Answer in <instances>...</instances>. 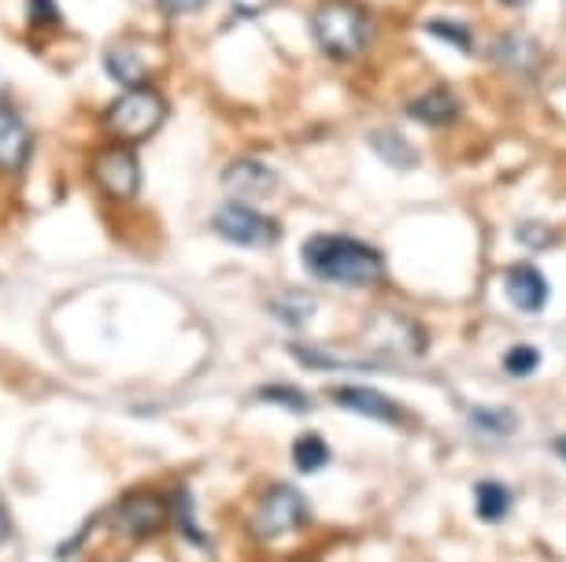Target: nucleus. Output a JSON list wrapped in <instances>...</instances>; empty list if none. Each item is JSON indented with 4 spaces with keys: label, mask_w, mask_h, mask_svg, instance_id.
I'll use <instances>...</instances> for the list:
<instances>
[{
    "label": "nucleus",
    "mask_w": 566,
    "mask_h": 562,
    "mask_svg": "<svg viewBox=\"0 0 566 562\" xmlns=\"http://www.w3.org/2000/svg\"><path fill=\"white\" fill-rule=\"evenodd\" d=\"M271 311L290 326H304L307 318H315V296H307L301 289H285L282 296L271 300Z\"/></svg>",
    "instance_id": "nucleus-18"
},
{
    "label": "nucleus",
    "mask_w": 566,
    "mask_h": 562,
    "mask_svg": "<svg viewBox=\"0 0 566 562\" xmlns=\"http://www.w3.org/2000/svg\"><path fill=\"white\" fill-rule=\"evenodd\" d=\"M148 45L153 41H112L104 49V74L115 82L119 89H134V86H153L156 78V60H148Z\"/></svg>",
    "instance_id": "nucleus-9"
},
{
    "label": "nucleus",
    "mask_w": 566,
    "mask_h": 562,
    "mask_svg": "<svg viewBox=\"0 0 566 562\" xmlns=\"http://www.w3.org/2000/svg\"><path fill=\"white\" fill-rule=\"evenodd\" d=\"M255 400H260V404H274V407L296 411V415L312 411V400H307V392L296 389V385H263L260 392H255Z\"/></svg>",
    "instance_id": "nucleus-20"
},
{
    "label": "nucleus",
    "mask_w": 566,
    "mask_h": 562,
    "mask_svg": "<svg viewBox=\"0 0 566 562\" xmlns=\"http://www.w3.org/2000/svg\"><path fill=\"white\" fill-rule=\"evenodd\" d=\"M112 522H115V529H119L123 537L153 540L170 526V503H167V496H159L153 489H134V492H126L119 500Z\"/></svg>",
    "instance_id": "nucleus-7"
},
{
    "label": "nucleus",
    "mask_w": 566,
    "mask_h": 562,
    "mask_svg": "<svg viewBox=\"0 0 566 562\" xmlns=\"http://www.w3.org/2000/svg\"><path fill=\"white\" fill-rule=\"evenodd\" d=\"M312 38L323 56L348 63L370 49L374 19L356 0H323L312 12Z\"/></svg>",
    "instance_id": "nucleus-2"
},
{
    "label": "nucleus",
    "mask_w": 566,
    "mask_h": 562,
    "mask_svg": "<svg viewBox=\"0 0 566 562\" xmlns=\"http://www.w3.org/2000/svg\"><path fill=\"white\" fill-rule=\"evenodd\" d=\"M504 4H511V8H522V4H530V0H504Z\"/></svg>",
    "instance_id": "nucleus-28"
},
{
    "label": "nucleus",
    "mask_w": 566,
    "mask_h": 562,
    "mask_svg": "<svg viewBox=\"0 0 566 562\" xmlns=\"http://www.w3.org/2000/svg\"><path fill=\"white\" fill-rule=\"evenodd\" d=\"M541 367V352L533 344H515L504 352V370L511 378H530Z\"/></svg>",
    "instance_id": "nucleus-23"
},
{
    "label": "nucleus",
    "mask_w": 566,
    "mask_h": 562,
    "mask_svg": "<svg viewBox=\"0 0 566 562\" xmlns=\"http://www.w3.org/2000/svg\"><path fill=\"white\" fill-rule=\"evenodd\" d=\"M211 0H156V12L164 19H189L197 12H205Z\"/></svg>",
    "instance_id": "nucleus-24"
},
{
    "label": "nucleus",
    "mask_w": 566,
    "mask_h": 562,
    "mask_svg": "<svg viewBox=\"0 0 566 562\" xmlns=\"http://www.w3.org/2000/svg\"><path fill=\"white\" fill-rule=\"evenodd\" d=\"M511 503H515V496H511L504 481L485 477V481L474 485V507H478V518H482V522H504Z\"/></svg>",
    "instance_id": "nucleus-15"
},
{
    "label": "nucleus",
    "mask_w": 566,
    "mask_h": 562,
    "mask_svg": "<svg viewBox=\"0 0 566 562\" xmlns=\"http://www.w3.org/2000/svg\"><path fill=\"white\" fill-rule=\"evenodd\" d=\"M90 182L101 197L115 200V204H134L142 197V156L134 145L104 141L90 152Z\"/></svg>",
    "instance_id": "nucleus-4"
},
{
    "label": "nucleus",
    "mask_w": 566,
    "mask_h": 562,
    "mask_svg": "<svg viewBox=\"0 0 566 562\" xmlns=\"http://www.w3.org/2000/svg\"><path fill=\"white\" fill-rule=\"evenodd\" d=\"M8 540V522H4V515H0V544Z\"/></svg>",
    "instance_id": "nucleus-27"
},
{
    "label": "nucleus",
    "mask_w": 566,
    "mask_h": 562,
    "mask_svg": "<svg viewBox=\"0 0 566 562\" xmlns=\"http://www.w3.org/2000/svg\"><path fill=\"white\" fill-rule=\"evenodd\" d=\"M408 115L422 126H448L459 119V97L448 86H433L408 100Z\"/></svg>",
    "instance_id": "nucleus-14"
},
{
    "label": "nucleus",
    "mask_w": 566,
    "mask_h": 562,
    "mask_svg": "<svg viewBox=\"0 0 566 562\" xmlns=\"http://www.w3.org/2000/svg\"><path fill=\"white\" fill-rule=\"evenodd\" d=\"M329 444L318 437V433H301V437L293 441V466L301 474H318L329 466Z\"/></svg>",
    "instance_id": "nucleus-16"
},
{
    "label": "nucleus",
    "mask_w": 566,
    "mask_h": 562,
    "mask_svg": "<svg viewBox=\"0 0 566 562\" xmlns=\"http://www.w3.org/2000/svg\"><path fill=\"white\" fill-rule=\"evenodd\" d=\"M552 448H555V455H559V459L566 463V437H559V441H555Z\"/></svg>",
    "instance_id": "nucleus-26"
},
{
    "label": "nucleus",
    "mask_w": 566,
    "mask_h": 562,
    "mask_svg": "<svg viewBox=\"0 0 566 562\" xmlns=\"http://www.w3.org/2000/svg\"><path fill=\"white\" fill-rule=\"evenodd\" d=\"M518 241H526V245L541 248V245H548V241H552V233H537V230H533V222H526V226L518 230Z\"/></svg>",
    "instance_id": "nucleus-25"
},
{
    "label": "nucleus",
    "mask_w": 566,
    "mask_h": 562,
    "mask_svg": "<svg viewBox=\"0 0 566 562\" xmlns=\"http://www.w3.org/2000/svg\"><path fill=\"white\" fill-rule=\"evenodd\" d=\"M301 263L315 282L345 285V289H367L386 278V259L367 241L352 233H315L301 245Z\"/></svg>",
    "instance_id": "nucleus-1"
},
{
    "label": "nucleus",
    "mask_w": 566,
    "mask_h": 562,
    "mask_svg": "<svg viewBox=\"0 0 566 562\" xmlns=\"http://www.w3.org/2000/svg\"><path fill=\"white\" fill-rule=\"evenodd\" d=\"M27 23L30 30H38V34H49V30L63 26V12L56 0H27Z\"/></svg>",
    "instance_id": "nucleus-21"
},
{
    "label": "nucleus",
    "mask_w": 566,
    "mask_h": 562,
    "mask_svg": "<svg viewBox=\"0 0 566 562\" xmlns=\"http://www.w3.org/2000/svg\"><path fill=\"white\" fill-rule=\"evenodd\" d=\"M504 289H507V300L526 315L544 311V304H548V296H552L548 282H544V274L533 267V263H515L504 278Z\"/></svg>",
    "instance_id": "nucleus-13"
},
{
    "label": "nucleus",
    "mask_w": 566,
    "mask_h": 562,
    "mask_svg": "<svg viewBox=\"0 0 566 562\" xmlns=\"http://www.w3.org/2000/svg\"><path fill=\"white\" fill-rule=\"evenodd\" d=\"M370 148L381 159H386L389 167H403V171H408V167L419 163V152H415V148L403 141L400 134H392V130H374L370 134Z\"/></svg>",
    "instance_id": "nucleus-17"
},
{
    "label": "nucleus",
    "mask_w": 566,
    "mask_h": 562,
    "mask_svg": "<svg viewBox=\"0 0 566 562\" xmlns=\"http://www.w3.org/2000/svg\"><path fill=\"white\" fill-rule=\"evenodd\" d=\"M329 396H334L337 407L352 411V415H363V418H374V422H389V426H400V422H403V411L397 407V400H389L386 392H378V389L337 385Z\"/></svg>",
    "instance_id": "nucleus-12"
},
{
    "label": "nucleus",
    "mask_w": 566,
    "mask_h": 562,
    "mask_svg": "<svg viewBox=\"0 0 566 562\" xmlns=\"http://www.w3.org/2000/svg\"><path fill=\"white\" fill-rule=\"evenodd\" d=\"M367 344H374L378 352H389V356H419L426 348L419 326L397 311H381L374 318L367 326Z\"/></svg>",
    "instance_id": "nucleus-10"
},
{
    "label": "nucleus",
    "mask_w": 566,
    "mask_h": 562,
    "mask_svg": "<svg viewBox=\"0 0 566 562\" xmlns=\"http://www.w3.org/2000/svg\"><path fill=\"white\" fill-rule=\"evenodd\" d=\"M170 100L164 89L156 86H134L123 89L108 108L101 112V130L108 141L119 145H145L148 137L159 134V126L167 123Z\"/></svg>",
    "instance_id": "nucleus-3"
},
{
    "label": "nucleus",
    "mask_w": 566,
    "mask_h": 562,
    "mask_svg": "<svg viewBox=\"0 0 566 562\" xmlns=\"http://www.w3.org/2000/svg\"><path fill=\"white\" fill-rule=\"evenodd\" d=\"M219 182L233 200H244V204H249V200H263L274 193L277 174L263 163V159L244 156V159H233L227 171L219 174Z\"/></svg>",
    "instance_id": "nucleus-11"
},
{
    "label": "nucleus",
    "mask_w": 566,
    "mask_h": 562,
    "mask_svg": "<svg viewBox=\"0 0 566 562\" xmlns=\"http://www.w3.org/2000/svg\"><path fill=\"white\" fill-rule=\"evenodd\" d=\"M312 522V503L293 485H271L252 507V533L260 540H282Z\"/></svg>",
    "instance_id": "nucleus-5"
},
{
    "label": "nucleus",
    "mask_w": 566,
    "mask_h": 562,
    "mask_svg": "<svg viewBox=\"0 0 566 562\" xmlns=\"http://www.w3.org/2000/svg\"><path fill=\"white\" fill-rule=\"evenodd\" d=\"M211 230H216L227 245H238V248H274L277 237H282V226H277L271 215H263L260 208L244 204V200H230V204L216 208Z\"/></svg>",
    "instance_id": "nucleus-6"
},
{
    "label": "nucleus",
    "mask_w": 566,
    "mask_h": 562,
    "mask_svg": "<svg viewBox=\"0 0 566 562\" xmlns=\"http://www.w3.org/2000/svg\"><path fill=\"white\" fill-rule=\"evenodd\" d=\"M426 34L448 41V45L459 49V52H474V38H470V30L463 23H452V19H433V23H426Z\"/></svg>",
    "instance_id": "nucleus-22"
},
{
    "label": "nucleus",
    "mask_w": 566,
    "mask_h": 562,
    "mask_svg": "<svg viewBox=\"0 0 566 562\" xmlns=\"http://www.w3.org/2000/svg\"><path fill=\"white\" fill-rule=\"evenodd\" d=\"M470 426L478 433H493V437H511L518 430V418L507 407H474L470 411Z\"/></svg>",
    "instance_id": "nucleus-19"
},
{
    "label": "nucleus",
    "mask_w": 566,
    "mask_h": 562,
    "mask_svg": "<svg viewBox=\"0 0 566 562\" xmlns=\"http://www.w3.org/2000/svg\"><path fill=\"white\" fill-rule=\"evenodd\" d=\"M34 159V126L12 100H0V174L19 178Z\"/></svg>",
    "instance_id": "nucleus-8"
}]
</instances>
